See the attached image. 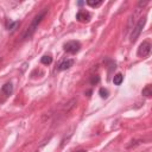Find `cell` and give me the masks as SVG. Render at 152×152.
Listing matches in <instances>:
<instances>
[{
	"instance_id": "obj_12",
	"label": "cell",
	"mask_w": 152,
	"mask_h": 152,
	"mask_svg": "<svg viewBox=\"0 0 152 152\" xmlns=\"http://www.w3.org/2000/svg\"><path fill=\"white\" fill-rule=\"evenodd\" d=\"M99 94H100V96L102 97V99L108 97V91H107V89H105V88H101V89L99 91Z\"/></svg>"
},
{
	"instance_id": "obj_10",
	"label": "cell",
	"mask_w": 152,
	"mask_h": 152,
	"mask_svg": "<svg viewBox=\"0 0 152 152\" xmlns=\"http://www.w3.org/2000/svg\"><path fill=\"white\" fill-rule=\"evenodd\" d=\"M142 94L144 95V96H151L152 95V88H151V86L149 84V86H146L144 89L142 91Z\"/></svg>"
},
{
	"instance_id": "obj_4",
	"label": "cell",
	"mask_w": 152,
	"mask_h": 152,
	"mask_svg": "<svg viewBox=\"0 0 152 152\" xmlns=\"http://www.w3.org/2000/svg\"><path fill=\"white\" fill-rule=\"evenodd\" d=\"M150 51H151V44L149 42H143L138 48V56L146 57L150 55Z\"/></svg>"
},
{
	"instance_id": "obj_3",
	"label": "cell",
	"mask_w": 152,
	"mask_h": 152,
	"mask_svg": "<svg viewBox=\"0 0 152 152\" xmlns=\"http://www.w3.org/2000/svg\"><path fill=\"white\" fill-rule=\"evenodd\" d=\"M81 49V44L76 41H70L68 43L64 44V51L69 53V54H76L79 53V50Z\"/></svg>"
},
{
	"instance_id": "obj_13",
	"label": "cell",
	"mask_w": 152,
	"mask_h": 152,
	"mask_svg": "<svg viewBox=\"0 0 152 152\" xmlns=\"http://www.w3.org/2000/svg\"><path fill=\"white\" fill-rule=\"evenodd\" d=\"M19 25V23L18 21H15V23H10L8 25H7V30H11V31H13L17 26Z\"/></svg>"
},
{
	"instance_id": "obj_6",
	"label": "cell",
	"mask_w": 152,
	"mask_h": 152,
	"mask_svg": "<svg viewBox=\"0 0 152 152\" xmlns=\"http://www.w3.org/2000/svg\"><path fill=\"white\" fill-rule=\"evenodd\" d=\"M12 92H13V86H12V83H11V82L5 83V84L3 86V88H1V93H3L5 96L11 95V94H12Z\"/></svg>"
},
{
	"instance_id": "obj_1",
	"label": "cell",
	"mask_w": 152,
	"mask_h": 152,
	"mask_svg": "<svg viewBox=\"0 0 152 152\" xmlns=\"http://www.w3.org/2000/svg\"><path fill=\"white\" fill-rule=\"evenodd\" d=\"M46 12H48V8H44L41 13H38L35 18H33V20H32V23L30 24V26L26 29V31H25L24 33H23V36H21V39L23 41H25V39H29V38H31L32 36H33V33L36 32V30L38 29V25L41 24V21L43 20V18L45 17V15H46Z\"/></svg>"
},
{
	"instance_id": "obj_5",
	"label": "cell",
	"mask_w": 152,
	"mask_h": 152,
	"mask_svg": "<svg viewBox=\"0 0 152 152\" xmlns=\"http://www.w3.org/2000/svg\"><path fill=\"white\" fill-rule=\"evenodd\" d=\"M76 19L81 23H84V21H88L91 19V13L87 11H79L77 15H76Z\"/></svg>"
},
{
	"instance_id": "obj_15",
	"label": "cell",
	"mask_w": 152,
	"mask_h": 152,
	"mask_svg": "<svg viewBox=\"0 0 152 152\" xmlns=\"http://www.w3.org/2000/svg\"><path fill=\"white\" fill-rule=\"evenodd\" d=\"M76 152H86L84 150H80V151H76Z\"/></svg>"
},
{
	"instance_id": "obj_2",
	"label": "cell",
	"mask_w": 152,
	"mask_h": 152,
	"mask_svg": "<svg viewBox=\"0 0 152 152\" xmlns=\"http://www.w3.org/2000/svg\"><path fill=\"white\" fill-rule=\"evenodd\" d=\"M145 18H140L139 19V21L137 23V25L133 28V31L131 33V42H135L137 41V38L139 37V35H140L143 28H144V25H145Z\"/></svg>"
},
{
	"instance_id": "obj_7",
	"label": "cell",
	"mask_w": 152,
	"mask_h": 152,
	"mask_svg": "<svg viewBox=\"0 0 152 152\" xmlns=\"http://www.w3.org/2000/svg\"><path fill=\"white\" fill-rule=\"evenodd\" d=\"M73 64H74V61L73 59H66V61H63L61 64L58 66V70H67L70 67H73Z\"/></svg>"
},
{
	"instance_id": "obj_8",
	"label": "cell",
	"mask_w": 152,
	"mask_h": 152,
	"mask_svg": "<svg viewBox=\"0 0 152 152\" xmlns=\"http://www.w3.org/2000/svg\"><path fill=\"white\" fill-rule=\"evenodd\" d=\"M122 80H124V76H122V74H117L115 76H114V79H113V82H114V84L115 86H120L121 83H122Z\"/></svg>"
},
{
	"instance_id": "obj_9",
	"label": "cell",
	"mask_w": 152,
	"mask_h": 152,
	"mask_svg": "<svg viewBox=\"0 0 152 152\" xmlns=\"http://www.w3.org/2000/svg\"><path fill=\"white\" fill-rule=\"evenodd\" d=\"M41 62L43 63V64H45V66H49V64H51V62H53V57L50 56V55H45V56H43V57H42Z\"/></svg>"
},
{
	"instance_id": "obj_14",
	"label": "cell",
	"mask_w": 152,
	"mask_h": 152,
	"mask_svg": "<svg viewBox=\"0 0 152 152\" xmlns=\"http://www.w3.org/2000/svg\"><path fill=\"white\" fill-rule=\"evenodd\" d=\"M99 81H100V76H97V75H93L92 76V79H91V83L92 84H96V83H99Z\"/></svg>"
},
{
	"instance_id": "obj_11",
	"label": "cell",
	"mask_w": 152,
	"mask_h": 152,
	"mask_svg": "<svg viewBox=\"0 0 152 152\" xmlns=\"http://www.w3.org/2000/svg\"><path fill=\"white\" fill-rule=\"evenodd\" d=\"M87 4L89 6H92V7H97V6H100L101 4H102V0H97V1H94V0H88Z\"/></svg>"
}]
</instances>
